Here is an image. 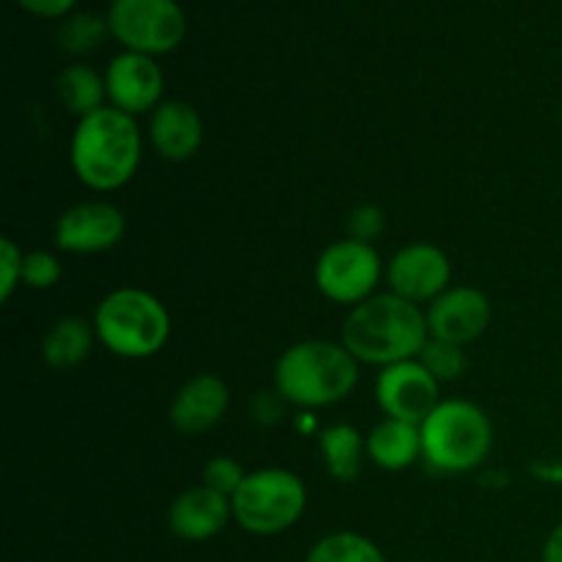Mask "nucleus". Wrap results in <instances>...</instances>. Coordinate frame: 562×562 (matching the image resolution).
Returning <instances> with one entry per match:
<instances>
[{"label":"nucleus","mask_w":562,"mask_h":562,"mask_svg":"<svg viewBox=\"0 0 562 562\" xmlns=\"http://www.w3.org/2000/svg\"><path fill=\"white\" fill-rule=\"evenodd\" d=\"M368 448L355 426H333L322 434V456L329 475L340 483L357 481Z\"/></svg>","instance_id":"6ab92c4d"},{"label":"nucleus","mask_w":562,"mask_h":562,"mask_svg":"<svg viewBox=\"0 0 562 562\" xmlns=\"http://www.w3.org/2000/svg\"><path fill=\"white\" fill-rule=\"evenodd\" d=\"M64 269H60V261L47 250H33L25 256V267H22V283L27 289H53L60 280Z\"/></svg>","instance_id":"b1692460"},{"label":"nucleus","mask_w":562,"mask_h":562,"mask_svg":"<svg viewBox=\"0 0 562 562\" xmlns=\"http://www.w3.org/2000/svg\"><path fill=\"white\" fill-rule=\"evenodd\" d=\"M16 3L25 11H31V14L53 20V16H64L66 11H71V5H75L77 0H16Z\"/></svg>","instance_id":"cd10ccee"},{"label":"nucleus","mask_w":562,"mask_h":562,"mask_svg":"<svg viewBox=\"0 0 562 562\" xmlns=\"http://www.w3.org/2000/svg\"><path fill=\"white\" fill-rule=\"evenodd\" d=\"M560 121H562V108H560Z\"/></svg>","instance_id":"c756f323"},{"label":"nucleus","mask_w":562,"mask_h":562,"mask_svg":"<svg viewBox=\"0 0 562 562\" xmlns=\"http://www.w3.org/2000/svg\"><path fill=\"white\" fill-rule=\"evenodd\" d=\"M384 231V212L373 203H362L355 212L349 214V239L366 241V245H373L379 234Z\"/></svg>","instance_id":"bb28decb"},{"label":"nucleus","mask_w":562,"mask_h":562,"mask_svg":"<svg viewBox=\"0 0 562 562\" xmlns=\"http://www.w3.org/2000/svg\"><path fill=\"white\" fill-rule=\"evenodd\" d=\"M366 448L373 464L390 472H401L423 456L420 426L387 417L371 428V434L366 437Z\"/></svg>","instance_id":"f3484780"},{"label":"nucleus","mask_w":562,"mask_h":562,"mask_svg":"<svg viewBox=\"0 0 562 562\" xmlns=\"http://www.w3.org/2000/svg\"><path fill=\"white\" fill-rule=\"evenodd\" d=\"M22 267H25V256L20 247L11 239H0V302H9L16 285L22 283Z\"/></svg>","instance_id":"a878e982"},{"label":"nucleus","mask_w":562,"mask_h":562,"mask_svg":"<svg viewBox=\"0 0 562 562\" xmlns=\"http://www.w3.org/2000/svg\"><path fill=\"white\" fill-rule=\"evenodd\" d=\"M143 140L135 119L115 108H102L77 121L69 159L77 179L97 192L124 187L140 165Z\"/></svg>","instance_id":"f03ea898"},{"label":"nucleus","mask_w":562,"mask_h":562,"mask_svg":"<svg viewBox=\"0 0 562 562\" xmlns=\"http://www.w3.org/2000/svg\"><path fill=\"white\" fill-rule=\"evenodd\" d=\"M234 519L231 497L212 492L209 486L187 488L184 494L173 499L168 510V527L181 541H209L217 532L225 530V525Z\"/></svg>","instance_id":"4468645a"},{"label":"nucleus","mask_w":562,"mask_h":562,"mask_svg":"<svg viewBox=\"0 0 562 562\" xmlns=\"http://www.w3.org/2000/svg\"><path fill=\"white\" fill-rule=\"evenodd\" d=\"M104 86H108L110 104L121 113H146L162 99V69L154 64L151 55L121 53L110 60L104 71Z\"/></svg>","instance_id":"ddd939ff"},{"label":"nucleus","mask_w":562,"mask_h":562,"mask_svg":"<svg viewBox=\"0 0 562 562\" xmlns=\"http://www.w3.org/2000/svg\"><path fill=\"white\" fill-rule=\"evenodd\" d=\"M110 31V22L97 14H75L58 27L60 49L71 55H86L104 42Z\"/></svg>","instance_id":"4be33fe9"},{"label":"nucleus","mask_w":562,"mask_h":562,"mask_svg":"<svg viewBox=\"0 0 562 562\" xmlns=\"http://www.w3.org/2000/svg\"><path fill=\"white\" fill-rule=\"evenodd\" d=\"M541 562H562V521L549 532L547 543H543Z\"/></svg>","instance_id":"c85d7f7f"},{"label":"nucleus","mask_w":562,"mask_h":562,"mask_svg":"<svg viewBox=\"0 0 562 562\" xmlns=\"http://www.w3.org/2000/svg\"><path fill=\"white\" fill-rule=\"evenodd\" d=\"M58 97L66 108L75 115L86 119V115L97 113L104 108V97H108V86L102 77L86 64L66 66L58 77Z\"/></svg>","instance_id":"aec40b11"},{"label":"nucleus","mask_w":562,"mask_h":562,"mask_svg":"<svg viewBox=\"0 0 562 562\" xmlns=\"http://www.w3.org/2000/svg\"><path fill=\"white\" fill-rule=\"evenodd\" d=\"M93 329L104 349L124 360L154 357L170 338V316L162 302L143 289H119L99 302Z\"/></svg>","instance_id":"39448f33"},{"label":"nucleus","mask_w":562,"mask_h":562,"mask_svg":"<svg viewBox=\"0 0 562 562\" xmlns=\"http://www.w3.org/2000/svg\"><path fill=\"white\" fill-rule=\"evenodd\" d=\"M360 368L344 344L302 340L285 349L274 368V390L289 404L322 409L349 398L357 387Z\"/></svg>","instance_id":"7ed1b4c3"},{"label":"nucleus","mask_w":562,"mask_h":562,"mask_svg":"<svg viewBox=\"0 0 562 562\" xmlns=\"http://www.w3.org/2000/svg\"><path fill=\"white\" fill-rule=\"evenodd\" d=\"M426 313L398 294H373L349 313L340 344L357 362L387 368L395 362L417 360L428 344Z\"/></svg>","instance_id":"f257e3e1"},{"label":"nucleus","mask_w":562,"mask_h":562,"mask_svg":"<svg viewBox=\"0 0 562 562\" xmlns=\"http://www.w3.org/2000/svg\"><path fill=\"white\" fill-rule=\"evenodd\" d=\"M450 274L453 269H450L448 256L437 245L417 241L395 252L387 267V283L401 300L420 305V302H434L448 291Z\"/></svg>","instance_id":"9d476101"},{"label":"nucleus","mask_w":562,"mask_h":562,"mask_svg":"<svg viewBox=\"0 0 562 562\" xmlns=\"http://www.w3.org/2000/svg\"><path fill=\"white\" fill-rule=\"evenodd\" d=\"M417 360L423 362V368H426L437 382H453V379H459L461 373L467 371L464 349H461L459 344H450V340L428 338V344L423 346Z\"/></svg>","instance_id":"5701e85b"},{"label":"nucleus","mask_w":562,"mask_h":562,"mask_svg":"<svg viewBox=\"0 0 562 562\" xmlns=\"http://www.w3.org/2000/svg\"><path fill=\"white\" fill-rule=\"evenodd\" d=\"M426 322L431 338L464 346L486 333L488 322H492V305L483 291L472 289V285H459L431 302Z\"/></svg>","instance_id":"f8f14e48"},{"label":"nucleus","mask_w":562,"mask_h":562,"mask_svg":"<svg viewBox=\"0 0 562 562\" xmlns=\"http://www.w3.org/2000/svg\"><path fill=\"white\" fill-rule=\"evenodd\" d=\"M126 220L108 201H86L66 209L55 223V245L64 252H104L124 239Z\"/></svg>","instance_id":"9b49d317"},{"label":"nucleus","mask_w":562,"mask_h":562,"mask_svg":"<svg viewBox=\"0 0 562 562\" xmlns=\"http://www.w3.org/2000/svg\"><path fill=\"white\" fill-rule=\"evenodd\" d=\"M234 519L252 536H278L291 530L307 508V488L289 470H258L241 481L231 497Z\"/></svg>","instance_id":"423d86ee"},{"label":"nucleus","mask_w":562,"mask_h":562,"mask_svg":"<svg viewBox=\"0 0 562 562\" xmlns=\"http://www.w3.org/2000/svg\"><path fill=\"white\" fill-rule=\"evenodd\" d=\"M376 401L393 420L420 426L439 406V382L420 360H404L382 368L376 379Z\"/></svg>","instance_id":"1a4fd4ad"},{"label":"nucleus","mask_w":562,"mask_h":562,"mask_svg":"<svg viewBox=\"0 0 562 562\" xmlns=\"http://www.w3.org/2000/svg\"><path fill=\"white\" fill-rule=\"evenodd\" d=\"M108 22L130 53L151 58L179 47L187 33L184 11L176 0H113Z\"/></svg>","instance_id":"0eeeda50"},{"label":"nucleus","mask_w":562,"mask_h":562,"mask_svg":"<svg viewBox=\"0 0 562 562\" xmlns=\"http://www.w3.org/2000/svg\"><path fill=\"white\" fill-rule=\"evenodd\" d=\"M228 404V384L214 373H198L176 393L170 404V423L181 434H203L223 420Z\"/></svg>","instance_id":"2eb2a0df"},{"label":"nucleus","mask_w":562,"mask_h":562,"mask_svg":"<svg viewBox=\"0 0 562 562\" xmlns=\"http://www.w3.org/2000/svg\"><path fill=\"white\" fill-rule=\"evenodd\" d=\"M382 278V258L373 245L357 239H340L329 245L316 261V285L329 302L360 305L371 300Z\"/></svg>","instance_id":"6e6552de"},{"label":"nucleus","mask_w":562,"mask_h":562,"mask_svg":"<svg viewBox=\"0 0 562 562\" xmlns=\"http://www.w3.org/2000/svg\"><path fill=\"white\" fill-rule=\"evenodd\" d=\"M148 135H151V143L159 157L184 162V159H190L201 148L203 121L192 104L170 99V102H162L154 110Z\"/></svg>","instance_id":"dca6fc26"},{"label":"nucleus","mask_w":562,"mask_h":562,"mask_svg":"<svg viewBox=\"0 0 562 562\" xmlns=\"http://www.w3.org/2000/svg\"><path fill=\"white\" fill-rule=\"evenodd\" d=\"M93 333H97V329H93L86 318H58L42 340V360L47 362L53 371H71V368H77L88 355H91Z\"/></svg>","instance_id":"a211bd4d"},{"label":"nucleus","mask_w":562,"mask_h":562,"mask_svg":"<svg viewBox=\"0 0 562 562\" xmlns=\"http://www.w3.org/2000/svg\"><path fill=\"white\" fill-rule=\"evenodd\" d=\"M423 459L437 472H470L483 464L494 442L486 412L472 401H439L437 409L420 423Z\"/></svg>","instance_id":"20e7f679"},{"label":"nucleus","mask_w":562,"mask_h":562,"mask_svg":"<svg viewBox=\"0 0 562 562\" xmlns=\"http://www.w3.org/2000/svg\"><path fill=\"white\" fill-rule=\"evenodd\" d=\"M247 477V472L241 470V464L228 456H217L206 464L203 470V486H209L212 492L225 494V497H234L236 488L241 486V481Z\"/></svg>","instance_id":"393cba45"},{"label":"nucleus","mask_w":562,"mask_h":562,"mask_svg":"<svg viewBox=\"0 0 562 562\" xmlns=\"http://www.w3.org/2000/svg\"><path fill=\"white\" fill-rule=\"evenodd\" d=\"M305 562H387L371 538L360 532H333L307 552Z\"/></svg>","instance_id":"412c9836"}]
</instances>
